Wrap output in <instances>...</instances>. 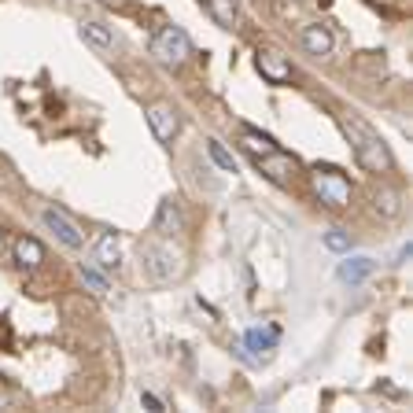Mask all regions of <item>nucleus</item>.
I'll return each mask as SVG.
<instances>
[{
    "label": "nucleus",
    "mask_w": 413,
    "mask_h": 413,
    "mask_svg": "<svg viewBox=\"0 0 413 413\" xmlns=\"http://www.w3.org/2000/svg\"><path fill=\"white\" fill-rule=\"evenodd\" d=\"M339 126H344V133H347L354 155H358V162H362V170H369V174H387L391 170V151H387V144L373 133L369 126L358 122V118H339Z\"/></svg>",
    "instance_id": "obj_1"
},
{
    "label": "nucleus",
    "mask_w": 413,
    "mask_h": 413,
    "mask_svg": "<svg viewBox=\"0 0 413 413\" xmlns=\"http://www.w3.org/2000/svg\"><path fill=\"white\" fill-rule=\"evenodd\" d=\"M140 255H144V269H148L151 280H174V277H181V251L170 244V236L144 244V247H140Z\"/></svg>",
    "instance_id": "obj_2"
},
{
    "label": "nucleus",
    "mask_w": 413,
    "mask_h": 413,
    "mask_svg": "<svg viewBox=\"0 0 413 413\" xmlns=\"http://www.w3.org/2000/svg\"><path fill=\"white\" fill-rule=\"evenodd\" d=\"M310 185H314V192L321 196L325 207H332V210L351 207V181H347L339 170H332V167H314Z\"/></svg>",
    "instance_id": "obj_3"
},
{
    "label": "nucleus",
    "mask_w": 413,
    "mask_h": 413,
    "mask_svg": "<svg viewBox=\"0 0 413 413\" xmlns=\"http://www.w3.org/2000/svg\"><path fill=\"white\" fill-rule=\"evenodd\" d=\"M192 44H188V33L181 26H162L155 37H151V56L159 63H185Z\"/></svg>",
    "instance_id": "obj_4"
},
{
    "label": "nucleus",
    "mask_w": 413,
    "mask_h": 413,
    "mask_svg": "<svg viewBox=\"0 0 413 413\" xmlns=\"http://www.w3.org/2000/svg\"><path fill=\"white\" fill-rule=\"evenodd\" d=\"M41 221H44V229L49 233H56V240L63 244V247H81L85 244V236H81V229L74 226V221H70L63 210H56V207H49L41 214Z\"/></svg>",
    "instance_id": "obj_5"
},
{
    "label": "nucleus",
    "mask_w": 413,
    "mask_h": 413,
    "mask_svg": "<svg viewBox=\"0 0 413 413\" xmlns=\"http://www.w3.org/2000/svg\"><path fill=\"white\" fill-rule=\"evenodd\" d=\"M148 126H151V133H155V140L170 144V140L177 137V129H181V118H177V111L170 108V103H151L148 108Z\"/></svg>",
    "instance_id": "obj_6"
},
{
    "label": "nucleus",
    "mask_w": 413,
    "mask_h": 413,
    "mask_svg": "<svg viewBox=\"0 0 413 413\" xmlns=\"http://www.w3.org/2000/svg\"><path fill=\"white\" fill-rule=\"evenodd\" d=\"M255 67H258V74H262L269 85H288L292 81V63L280 52H258Z\"/></svg>",
    "instance_id": "obj_7"
},
{
    "label": "nucleus",
    "mask_w": 413,
    "mask_h": 413,
    "mask_svg": "<svg viewBox=\"0 0 413 413\" xmlns=\"http://www.w3.org/2000/svg\"><path fill=\"white\" fill-rule=\"evenodd\" d=\"M255 162L262 167V174L269 177V181H277V185H292V177H295V159H292V155H280V151H269V155L255 159Z\"/></svg>",
    "instance_id": "obj_8"
},
{
    "label": "nucleus",
    "mask_w": 413,
    "mask_h": 413,
    "mask_svg": "<svg viewBox=\"0 0 413 413\" xmlns=\"http://www.w3.org/2000/svg\"><path fill=\"white\" fill-rule=\"evenodd\" d=\"M185 229V218H181V207L167 199V203H159V214H155V233L159 236H177Z\"/></svg>",
    "instance_id": "obj_9"
},
{
    "label": "nucleus",
    "mask_w": 413,
    "mask_h": 413,
    "mask_svg": "<svg viewBox=\"0 0 413 413\" xmlns=\"http://www.w3.org/2000/svg\"><path fill=\"white\" fill-rule=\"evenodd\" d=\"M15 262L26 266V269H37V266L44 262L41 240H33V236H19V240H15Z\"/></svg>",
    "instance_id": "obj_10"
},
{
    "label": "nucleus",
    "mask_w": 413,
    "mask_h": 413,
    "mask_svg": "<svg viewBox=\"0 0 413 413\" xmlns=\"http://www.w3.org/2000/svg\"><path fill=\"white\" fill-rule=\"evenodd\" d=\"M207 11H210V19H214L221 30H236V22H240L236 0H207Z\"/></svg>",
    "instance_id": "obj_11"
},
{
    "label": "nucleus",
    "mask_w": 413,
    "mask_h": 413,
    "mask_svg": "<svg viewBox=\"0 0 413 413\" xmlns=\"http://www.w3.org/2000/svg\"><path fill=\"white\" fill-rule=\"evenodd\" d=\"M96 262H100V269H118V262H122V247H118L115 233H103L96 240Z\"/></svg>",
    "instance_id": "obj_12"
},
{
    "label": "nucleus",
    "mask_w": 413,
    "mask_h": 413,
    "mask_svg": "<svg viewBox=\"0 0 413 413\" xmlns=\"http://www.w3.org/2000/svg\"><path fill=\"white\" fill-rule=\"evenodd\" d=\"M299 41H303V49L310 56H328L332 52V33H328L325 26H306Z\"/></svg>",
    "instance_id": "obj_13"
},
{
    "label": "nucleus",
    "mask_w": 413,
    "mask_h": 413,
    "mask_svg": "<svg viewBox=\"0 0 413 413\" xmlns=\"http://www.w3.org/2000/svg\"><path fill=\"white\" fill-rule=\"evenodd\" d=\"M369 273H373V258H347V262H339V280L344 285H362Z\"/></svg>",
    "instance_id": "obj_14"
},
{
    "label": "nucleus",
    "mask_w": 413,
    "mask_h": 413,
    "mask_svg": "<svg viewBox=\"0 0 413 413\" xmlns=\"http://www.w3.org/2000/svg\"><path fill=\"white\" fill-rule=\"evenodd\" d=\"M240 144L251 151L255 159H262V155H269V151H277V144L269 140L266 133H258V129H251V126H244V133H240Z\"/></svg>",
    "instance_id": "obj_15"
},
{
    "label": "nucleus",
    "mask_w": 413,
    "mask_h": 413,
    "mask_svg": "<svg viewBox=\"0 0 413 413\" xmlns=\"http://www.w3.org/2000/svg\"><path fill=\"white\" fill-rule=\"evenodd\" d=\"M81 37H85L92 49H100V52L115 49V37H111V30L103 26V22H81Z\"/></svg>",
    "instance_id": "obj_16"
},
{
    "label": "nucleus",
    "mask_w": 413,
    "mask_h": 413,
    "mask_svg": "<svg viewBox=\"0 0 413 413\" xmlns=\"http://www.w3.org/2000/svg\"><path fill=\"white\" fill-rule=\"evenodd\" d=\"M207 155L214 159V167H218V170L236 174V162H233V155L226 151V144H221V140H207Z\"/></svg>",
    "instance_id": "obj_17"
},
{
    "label": "nucleus",
    "mask_w": 413,
    "mask_h": 413,
    "mask_svg": "<svg viewBox=\"0 0 413 413\" xmlns=\"http://www.w3.org/2000/svg\"><path fill=\"white\" fill-rule=\"evenodd\" d=\"M325 247H328V251H336V255H347L351 251V236L344 229H328L325 233Z\"/></svg>",
    "instance_id": "obj_18"
},
{
    "label": "nucleus",
    "mask_w": 413,
    "mask_h": 413,
    "mask_svg": "<svg viewBox=\"0 0 413 413\" xmlns=\"http://www.w3.org/2000/svg\"><path fill=\"white\" fill-rule=\"evenodd\" d=\"M273 339H277V332L262 336V332L255 328V332H247V336H244V347H251V351H258V354H262V351H269V347H273Z\"/></svg>",
    "instance_id": "obj_19"
},
{
    "label": "nucleus",
    "mask_w": 413,
    "mask_h": 413,
    "mask_svg": "<svg viewBox=\"0 0 413 413\" xmlns=\"http://www.w3.org/2000/svg\"><path fill=\"white\" fill-rule=\"evenodd\" d=\"M81 280H85V288H92L96 295H108V277H103L100 269H81Z\"/></svg>",
    "instance_id": "obj_20"
},
{
    "label": "nucleus",
    "mask_w": 413,
    "mask_h": 413,
    "mask_svg": "<svg viewBox=\"0 0 413 413\" xmlns=\"http://www.w3.org/2000/svg\"><path fill=\"white\" fill-rule=\"evenodd\" d=\"M376 207H384V214L395 218L398 214V196L391 192V188H384V192H376Z\"/></svg>",
    "instance_id": "obj_21"
},
{
    "label": "nucleus",
    "mask_w": 413,
    "mask_h": 413,
    "mask_svg": "<svg viewBox=\"0 0 413 413\" xmlns=\"http://www.w3.org/2000/svg\"><path fill=\"white\" fill-rule=\"evenodd\" d=\"M140 403H144L148 410H155V413H162V403H159V398H155V395H148V391H144V395H140Z\"/></svg>",
    "instance_id": "obj_22"
},
{
    "label": "nucleus",
    "mask_w": 413,
    "mask_h": 413,
    "mask_svg": "<svg viewBox=\"0 0 413 413\" xmlns=\"http://www.w3.org/2000/svg\"><path fill=\"white\" fill-rule=\"evenodd\" d=\"M100 4H108V8H115V11H126L129 0H100Z\"/></svg>",
    "instance_id": "obj_23"
}]
</instances>
